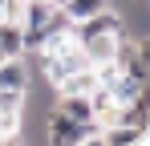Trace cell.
I'll list each match as a JSON object with an SVG mask.
<instances>
[{"label":"cell","mask_w":150,"mask_h":146,"mask_svg":"<svg viewBox=\"0 0 150 146\" xmlns=\"http://www.w3.org/2000/svg\"><path fill=\"white\" fill-rule=\"evenodd\" d=\"M41 138L53 146H101V126L98 122H77L53 106L41 118Z\"/></svg>","instance_id":"obj_1"},{"label":"cell","mask_w":150,"mask_h":146,"mask_svg":"<svg viewBox=\"0 0 150 146\" xmlns=\"http://www.w3.org/2000/svg\"><path fill=\"white\" fill-rule=\"evenodd\" d=\"M114 65H118V73H126V77H138V81H146V41H138V37H126V33H118Z\"/></svg>","instance_id":"obj_2"},{"label":"cell","mask_w":150,"mask_h":146,"mask_svg":"<svg viewBox=\"0 0 150 146\" xmlns=\"http://www.w3.org/2000/svg\"><path fill=\"white\" fill-rule=\"evenodd\" d=\"M81 53H85V61L89 65H101V61H114V49H118V33H98V37H85V41H77Z\"/></svg>","instance_id":"obj_3"},{"label":"cell","mask_w":150,"mask_h":146,"mask_svg":"<svg viewBox=\"0 0 150 146\" xmlns=\"http://www.w3.org/2000/svg\"><path fill=\"white\" fill-rule=\"evenodd\" d=\"M98 85V73H93V65H85V69H77V73H69V77H61L53 89L57 94H89Z\"/></svg>","instance_id":"obj_4"},{"label":"cell","mask_w":150,"mask_h":146,"mask_svg":"<svg viewBox=\"0 0 150 146\" xmlns=\"http://www.w3.org/2000/svg\"><path fill=\"white\" fill-rule=\"evenodd\" d=\"M0 53L4 57L25 53V24L21 21H0Z\"/></svg>","instance_id":"obj_5"},{"label":"cell","mask_w":150,"mask_h":146,"mask_svg":"<svg viewBox=\"0 0 150 146\" xmlns=\"http://www.w3.org/2000/svg\"><path fill=\"white\" fill-rule=\"evenodd\" d=\"M61 8L69 12V21H85L101 8H110V0H61Z\"/></svg>","instance_id":"obj_6"}]
</instances>
